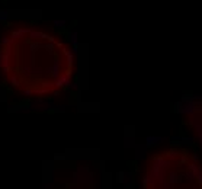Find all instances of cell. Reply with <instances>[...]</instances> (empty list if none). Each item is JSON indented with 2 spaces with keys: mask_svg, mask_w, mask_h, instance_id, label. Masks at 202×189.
Segmentation results:
<instances>
[{
  "mask_svg": "<svg viewBox=\"0 0 202 189\" xmlns=\"http://www.w3.org/2000/svg\"><path fill=\"white\" fill-rule=\"evenodd\" d=\"M177 156H180V151H179L177 148H172V150L167 153L169 160H172V159H174V157H177Z\"/></svg>",
  "mask_w": 202,
  "mask_h": 189,
  "instance_id": "obj_6",
  "label": "cell"
},
{
  "mask_svg": "<svg viewBox=\"0 0 202 189\" xmlns=\"http://www.w3.org/2000/svg\"><path fill=\"white\" fill-rule=\"evenodd\" d=\"M186 160H188V156L183 154V156H182V159H180V161H182V163H185Z\"/></svg>",
  "mask_w": 202,
  "mask_h": 189,
  "instance_id": "obj_10",
  "label": "cell"
},
{
  "mask_svg": "<svg viewBox=\"0 0 202 189\" xmlns=\"http://www.w3.org/2000/svg\"><path fill=\"white\" fill-rule=\"evenodd\" d=\"M166 140V137H160V135H148L146 143H147V147H156L159 144H161L163 141Z\"/></svg>",
  "mask_w": 202,
  "mask_h": 189,
  "instance_id": "obj_3",
  "label": "cell"
},
{
  "mask_svg": "<svg viewBox=\"0 0 202 189\" xmlns=\"http://www.w3.org/2000/svg\"><path fill=\"white\" fill-rule=\"evenodd\" d=\"M167 180L170 185H176V183H180L182 182V175L179 172H172L167 176Z\"/></svg>",
  "mask_w": 202,
  "mask_h": 189,
  "instance_id": "obj_4",
  "label": "cell"
},
{
  "mask_svg": "<svg viewBox=\"0 0 202 189\" xmlns=\"http://www.w3.org/2000/svg\"><path fill=\"white\" fill-rule=\"evenodd\" d=\"M185 177H186V180H189V182H193L195 179H196V175L193 172H190V170H188V172L185 173Z\"/></svg>",
  "mask_w": 202,
  "mask_h": 189,
  "instance_id": "obj_7",
  "label": "cell"
},
{
  "mask_svg": "<svg viewBox=\"0 0 202 189\" xmlns=\"http://www.w3.org/2000/svg\"><path fill=\"white\" fill-rule=\"evenodd\" d=\"M173 108H174V112L176 114H180V115H188V117H190V115H193L195 112H198V102L195 101V102H176L173 105Z\"/></svg>",
  "mask_w": 202,
  "mask_h": 189,
  "instance_id": "obj_1",
  "label": "cell"
},
{
  "mask_svg": "<svg viewBox=\"0 0 202 189\" xmlns=\"http://www.w3.org/2000/svg\"><path fill=\"white\" fill-rule=\"evenodd\" d=\"M196 180H198V185L202 186V172H199L198 175H196Z\"/></svg>",
  "mask_w": 202,
  "mask_h": 189,
  "instance_id": "obj_9",
  "label": "cell"
},
{
  "mask_svg": "<svg viewBox=\"0 0 202 189\" xmlns=\"http://www.w3.org/2000/svg\"><path fill=\"white\" fill-rule=\"evenodd\" d=\"M196 138H198L199 144L202 146V127H196Z\"/></svg>",
  "mask_w": 202,
  "mask_h": 189,
  "instance_id": "obj_8",
  "label": "cell"
},
{
  "mask_svg": "<svg viewBox=\"0 0 202 189\" xmlns=\"http://www.w3.org/2000/svg\"><path fill=\"white\" fill-rule=\"evenodd\" d=\"M188 169H189L190 172H193L195 175H198L199 172H202V170H201V167H198V166H196L195 163H189V164H188Z\"/></svg>",
  "mask_w": 202,
  "mask_h": 189,
  "instance_id": "obj_5",
  "label": "cell"
},
{
  "mask_svg": "<svg viewBox=\"0 0 202 189\" xmlns=\"http://www.w3.org/2000/svg\"><path fill=\"white\" fill-rule=\"evenodd\" d=\"M192 157H193V160H198V159H199L198 153H193V154H192Z\"/></svg>",
  "mask_w": 202,
  "mask_h": 189,
  "instance_id": "obj_11",
  "label": "cell"
},
{
  "mask_svg": "<svg viewBox=\"0 0 202 189\" xmlns=\"http://www.w3.org/2000/svg\"><path fill=\"white\" fill-rule=\"evenodd\" d=\"M189 124L192 125V127H202V111H198V112H195L193 115H190L189 117Z\"/></svg>",
  "mask_w": 202,
  "mask_h": 189,
  "instance_id": "obj_2",
  "label": "cell"
}]
</instances>
